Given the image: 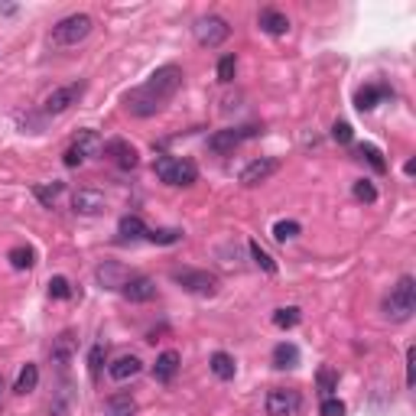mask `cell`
<instances>
[{
	"label": "cell",
	"instance_id": "f35d334b",
	"mask_svg": "<svg viewBox=\"0 0 416 416\" xmlns=\"http://www.w3.org/2000/svg\"><path fill=\"white\" fill-rule=\"evenodd\" d=\"M332 137L339 140V143H351V137H355V133H351V124L339 121L335 127H332Z\"/></svg>",
	"mask_w": 416,
	"mask_h": 416
},
{
	"label": "cell",
	"instance_id": "5b68a950",
	"mask_svg": "<svg viewBox=\"0 0 416 416\" xmlns=\"http://www.w3.org/2000/svg\"><path fill=\"white\" fill-rule=\"evenodd\" d=\"M173 280L182 286L185 293H195V296H215L218 293V277L208 273V270H173Z\"/></svg>",
	"mask_w": 416,
	"mask_h": 416
},
{
	"label": "cell",
	"instance_id": "d6986e66",
	"mask_svg": "<svg viewBox=\"0 0 416 416\" xmlns=\"http://www.w3.org/2000/svg\"><path fill=\"white\" fill-rule=\"evenodd\" d=\"M300 364V348L290 345V341H280L273 348V368H296Z\"/></svg>",
	"mask_w": 416,
	"mask_h": 416
},
{
	"label": "cell",
	"instance_id": "ba28073f",
	"mask_svg": "<svg viewBox=\"0 0 416 416\" xmlns=\"http://www.w3.org/2000/svg\"><path fill=\"white\" fill-rule=\"evenodd\" d=\"M85 94V82H72V85H62L55 88L53 94L46 98V114H65V111L72 108V104H78V98Z\"/></svg>",
	"mask_w": 416,
	"mask_h": 416
},
{
	"label": "cell",
	"instance_id": "8d00e7d4",
	"mask_svg": "<svg viewBox=\"0 0 416 416\" xmlns=\"http://www.w3.org/2000/svg\"><path fill=\"white\" fill-rule=\"evenodd\" d=\"M361 156H368V163H371V166H374L378 173L387 170V163H384V156H381L378 147H371V143H368V147H361Z\"/></svg>",
	"mask_w": 416,
	"mask_h": 416
},
{
	"label": "cell",
	"instance_id": "cb8c5ba5",
	"mask_svg": "<svg viewBox=\"0 0 416 416\" xmlns=\"http://www.w3.org/2000/svg\"><path fill=\"white\" fill-rule=\"evenodd\" d=\"M212 371H215V378L231 381V378H234V371H238V364H234L231 355H224V351H215V355H212Z\"/></svg>",
	"mask_w": 416,
	"mask_h": 416
},
{
	"label": "cell",
	"instance_id": "8992f818",
	"mask_svg": "<svg viewBox=\"0 0 416 416\" xmlns=\"http://www.w3.org/2000/svg\"><path fill=\"white\" fill-rule=\"evenodd\" d=\"M192 33H195V39H199V46L215 49V46H221L224 39L231 36V26H228L224 16H202V20H195Z\"/></svg>",
	"mask_w": 416,
	"mask_h": 416
},
{
	"label": "cell",
	"instance_id": "d4e9b609",
	"mask_svg": "<svg viewBox=\"0 0 416 416\" xmlns=\"http://www.w3.org/2000/svg\"><path fill=\"white\" fill-rule=\"evenodd\" d=\"M36 384H39V368H36V364H23V371H20V378H16L13 390L16 393H33V390H36Z\"/></svg>",
	"mask_w": 416,
	"mask_h": 416
},
{
	"label": "cell",
	"instance_id": "603a6c76",
	"mask_svg": "<svg viewBox=\"0 0 416 416\" xmlns=\"http://www.w3.org/2000/svg\"><path fill=\"white\" fill-rule=\"evenodd\" d=\"M117 234H121L124 241H137V238H147V228H143V221H140L137 215H127L117 224Z\"/></svg>",
	"mask_w": 416,
	"mask_h": 416
},
{
	"label": "cell",
	"instance_id": "6da1fadb",
	"mask_svg": "<svg viewBox=\"0 0 416 416\" xmlns=\"http://www.w3.org/2000/svg\"><path fill=\"white\" fill-rule=\"evenodd\" d=\"M179 88H182V69H179V65H163V69H156L153 75H150L147 85L133 88V92L124 98V104H127V111H131L133 117H153L166 108V101H170Z\"/></svg>",
	"mask_w": 416,
	"mask_h": 416
},
{
	"label": "cell",
	"instance_id": "836d02e7",
	"mask_svg": "<svg viewBox=\"0 0 416 416\" xmlns=\"http://www.w3.org/2000/svg\"><path fill=\"white\" fill-rule=\"evenodd\" d=\"M234 72H238V62H234V55H224L221 62H218V82H234Z\"/></svg>",
	"mask_w": 416,
	"mask_h": 416
},
{
	"label": "cell",
	"instance_id": "7c38bea8",
	"mask_svg": "<svg viewBox=\"0 0 416 416\" xmlns=\"http://www.w3.org/2000/svg\"><path fill=\"white\" fill-rule=\"evenodd\" d=\"M121 296L127 302H150L156 296V283L150 277H131L121 286Z\"/></svg>",
	"mask_w": 416,
	"mask_h": 416
},
{
	"label": "cell",
	"instance_id": "3957f363",
	"mask_svg": "<svg viewBox=\"0 0 416 416\" xmlns=\"http://www.w3.org/2000/svg\"><path fill=\"white\" fill-rule=\"evenodd\" d=\"M153 170L166 185H192L199 179V166L192 160H179V156H156Z\"/></svg>",
	"mask_w": 416,
	"mask_h": 416
},
{
	"label": "cell",
	"instance_id": "e575fe53",
	"mask_svg": "<svg viewBox=\"0 0 416 416\" xmlns=\"http://www.w3.org/2000/svg\"><path fill=\"white\" fill-rule=\"evenodd\" d=\"M319 387H322V393H332L335 390V384H339V374H335V371L332 368H319Z\"/></svg>",
	"mask_w": 416,
	"mask_h": 416
},
{
	"label": "cell",
	"instance_id": "f546056e",
	"mask_svg": "<svg viewBox=\"0 0 416 416\" xmlns=\"http://www.w3.org/2000/svg\"><path fill=\"white\" fill-rule=\"evenodd\" d=\"M7 261H10V267H16V270H30L33 267V251L30 247H13L7 254Z\"/></svg>",
	"mask_w": 416,
	"mask_h": 416
},
{
	"label": "cell",
	"instance_id": "ffe728a7",
	"mask_svg": "<svg viewBox=\"0 0 416 416\" xmlns=\"http://www.w3.org/2000/svg\"><path fill=\"white\" fill-rule=\"evenodd\" d=\"M72 147H75L78 153H82V156L88 160V156L101 153V137H98L94 131H78V137L72 140Z\"/></svg>",
	"mask_w": 416,
	"mask_h": 416
},
{
	"label": "cell",
	"instance_id": "7a4b0ae2",
	"mask_svg": "<svg viewBox=\"0 0 416 416\" xmlns=\"http://www.w3.org/2000/svg\"><path fill=\"white\" fill-rule=\"evenodd\" d=\"M416 312V283L413 277H400L397 286L390 290V296L384 300V316L390 322H407Z\"/></svg>",
	"mask_w": 416,
	"mask_h": 416
},
{
	"label": "cell",
	"instance_id": "d6a6232c",
	"mask_svg": "<svg viewBox=\"0 0 416 416\" xmlns=\"http://www.w3.org/2000/svg\"><path fill=\"white\" fill-rule=\"evenodd\" d=\"M302 228H300V221H277L273 224V238L277 241H290V238H296Z\"/></svg>",
	"mask_w": 416,
	"mask_h": 416
},
{
	"label": "cell",
	"instance_id": "9c48e42d",
	"mask_svg": "<svg viewBox=\"0 0 416 416\" xmlns=\"http://www.w3.org/2000/svg\"><path fill=\"white\" fill-rule=\"evenodd\" d=\"M267 413L270 416H296L300 413V393L290 387H273L267 393Z\"/></svg>",
	"mask_w": 416,
	"mask_h": 416
},
{
	"label": "cell",
	"instance_id": "d590c367",
	"mask_svg": "<svg viewBox=\"0 0 416 416\" xmlns=\"http://www.w3.org/2000/svg\"><path fill=\"white\" fill-rule=\"evenodd\" d=\"M319 413H322V416H345V403H341L339 397H325Z\"/></svg>",
	"mask_w": 416,
	"mask_h": 416
},
{
	"label": "cell",
	"instance_id": "484cf974",
	"mask_svg": "<svg viewBox=\"0 0 416 416\" xmlns=\"http://www.w3.org/2000/svg\"><path fill=\"white\" fill-rule=\"evenodd\" d=\"M300 319H302V312L296 306H283L273 312V325L277 329H293V325H300Z\"/></svg>",
	"mask_w": 416,
	"mask_h": 416
},
{
	"label": "cell",
	"instance_id": "e0dca14e",
	"mask_svg": "<svg viewBox=\"0 0 416 416\" xmlns=\"http://www.w3.org/2000/svg\"><path fill=\"white\" fill-rule=\"evenodd\" d=\"M176 371H179V351H163L160 358H156V364H153V378L156 381H173L176 378Z\"/></svg>",
	"mask_w": 416,
	"mask_h": 416
},
{
	"label": "cell",
	"instance_id": "8fae6325",
	"mask_svg": "<svg viewBox=\"0 0 416 416\" xmlns=\"http://www.w3.org/2000/svg\"><path fill=\"white\" fill-rule=\"evenodd\" d=\"M277 170H280V160H273V156H261V160L247 163L244 170H241V185H261V182H267Z\"/></svg>",
	"mask_w": 416,
	"mask_h": 416
},
{
	"label": "cell",
	"instance_id": "9a60e30c",
	"mask_svg": "<svg viewBox=\"0 0 416 416\" xmlns=\"http://www.w3.org/2000/svg\"><path fill=\"white\" fill-rule=\"evenodd\" d=\"M127 270L121 267V263H101L98 267V283L104 286V290H121L124 283H127Z\"/></svg>",
	"mask_w": 416,
	"mask_h": 416
},
{
	"label": "cell",
	"instance_id": "44dd1931",
	"mask_svg": "<svg viewBox=\"0 0 416 416\" xmlns=\"http://www.w3.org/2000/svg\"><path fill=\"white\" fill-rule=\"evenodd\" d=\"M137 413V400L131 393H114L108 397V416H133Z\"/></svg>",
	"mask_w": 416,
	"mask_h": 416
},
{
	"label": "cell",
	"instance_id": "277c9868",
	"mask_svg": "<svg viewBox=\"0 0 416 416\" xmlns=\"http://www.w3.org/2000/svg\"><path fill=\"white\" fill-rule=\"evenodd\" d=\"M92 16L88 13H72L65 16V20H59V23L53 26V43L55 46H78L82 39H88V33H92Z\"/></svg>",
	"mask_w": 416,
	"mask_h": 416
},
{
	"label": "cell",
	"instance_id": "7402d4cb",
	"mask_svg": "<svg viewBox=\"0 0 416 416\" xmlns=\"http://www.w3.org/2000/svg\"><path fill=\"white\" fill-rule=\"evenodd\" d=\"M387 88L384 85H368V88H361V92H358V111H374L378 108V101L381 98H387Z\"/></svg>",
	"mask_w": 416,
	"mask_h": 416
},
{
	"label": "cell",
	"instance_id": "ab89813d",
	"mask_svg": "<svg viewBox=\"0 0 416 416\" xmlns=\"http://www.w3.org/2000/svg\"><path fill=\"white\" fill-rule=\"evenodd\" d=\"M407 384H413V348L407 351Z\"/></svg>",
	"mask_w": 416,
	"mask_h": 416
},
{
	"label": "cell",
	"instance_id": "74e56055",
	"mask_svg": "<svg viewBox=\"0 0 416 416\" xmlns=\"http://www.w3.org/2000/svg\"><path fill=\"white\" fill-rule=\"evenodd\" d=\"M355 199H361V202H374V199H378V189H374L371 182H364V179H361V182H355Z\"/></svg>",
	"mask_w": 416,
	"mask_h": 416
},
{
	"label": "cell",
	"instance_id": "5bb4252c",
	"mask_svg": "<svg viewBox=\"0 0 416 416\" xmlns=\"http://www.w3.org/2000/svg\"><path fill=\"white\" fill-rule=\"evenodd\" d=\"M140 371H143V361H140L137 355H121V358H117V361H111L108 374H111V381H117V384H124V381L137 378Z\"/></svg>",
	"mask_w": 416,
	"mask_h": 416
},
{
	"label": "cell",
	"instance_id": "52a82bcc",
	"mask_svg": "<svg viewBox=\"0 0 416 416\" xmlns=\"http://www.w3.org/2000/svg\"><path fill=\"white\" fill-rule=\"evenodd\" d=\"M254 133H257V127H224V131H215L208 137V150L212 153H231L234 147H241Z\"/></svg>",
	"mask_w": 416,
	"mask_h": 416
},
{
	"label": "cell",
	"instance_id": "1f68e13d",
	"mask_svg": "<svg viewBox=\"0 0 416 416\" xmlns=\"http://www.w3.org/2000/svg\"><path fill=\"white\" fill-rule=\"evenodd\" d=\"M49 296H53V300H69V296H72V283L65 277H53V280H49Z\"/></svg>",
	"mask_w": 416,
	"mask_h": 416
},
{
	"label": "cell",
	"instance_id": "2e32d148",
	"mask_svg": "<svg viewBox=\"0 0 416 416\" xmlns=\"http://www.w3.org/2000/svg\"><path fill=\"white\" fill-rule=\"evenodd\" d=\"M75 348H78L75 332H62L59 339L53 341V364H69L72 355H75Z\"/></svg>",
	"mask_w": 416,
	"mask_h": 416
},
{
	"label": "cell",
	"instance_id": "30bf717a",
	"mask_svg": "<svg viewBox=\"0 0 416 416\" xmlns=\"http://www.w3.org/2000/svg\"><path fill=\"white\" fill-rule=\"evenodd\" d=\"M101 153L108 156V160L114 163L117 170H137V163H140L137 150H133L127 140H121V137L108 140V143H101Z\"/></svg>",
	"mask_w": 416,
	"mask_h": 416
},
{
	"label": "cell",
	"instance_id": "4316f807",
	"mask_svg": "<svg viewBox=\"0 0 416 416\" xmlns=\"http://www.w3.org/2000/svg\"><path fill=\"white\" fill-rule=\"evenodd\" d=\"M147 241L150 244H179L182 231L179 228H153V231H147Z\"/></svg>",
	"mask_w": 416,
	"mask_h": 416
},
{
	"label": "cell",
	"instance_id": "60d3db41",
	"mask_svg": "<svg viewBox=\"0 0 416 416\" xmlns=\"http://www.w3.org/2000/svg\"><path fill=\"white\" fill-rule=\"evenodd\" d=\"M0 393H4V378H0Z\"/></svg>",
	"mask_w": 416,
	"mask_h": 416
},
{
	"label": "cell",
	"instance_id": "ac0fdd59",
	"mask_svg": "<svg viewBox=\"0 0 416 416\" xmlns=\"http://www.w3.org/2000/svg\"><path fill=\"white\" fill-rule=\"evenodd\" d=\"M261 30H267L270 36H283V33L290 30V20H286V13H280V10H263Z\"/></svg>",
	"mask_w": 416,
	"mask_h": 416
},
{
	"label": "cell",
	"instance_id": "4dcf8cb0",
	"mask_svg": "<svg viewBox=\"0 0 416 416\" xmlns=\"http://www.w3.org/2000/svg\"><path fill=\"white\" fill-rule=\"evenodd\" d=\"M59 192H62V182H53V185H36V189H33V195H36V199L43 202V205H49V208L55 205Z\"/></svg>",
	"mask_w": 416,
	"mask_h": 416
},
{
	"label": "cell",
	"instance_id": "83f0119b",
	"mask_svg": "<svg viewBox=\"0 0 416 416\" xmlns=\"http://www.w3.org/2000/svg\"><path fill=\"white\" fill-rule=\"evenodd\" d=\"M104 355H108V345H104V341H98V345L88 351V374H92V381H98L101 364H104Z\"/></svg>",
	"mask_w": 416,
	"mask_h": 416
},
{
	"label": "cell",
	"instance_id": "4fadbf2b",
	"mask_svg": "<svg viewBox=\"0 0 416 416\" xmlns=\"http://www.w3.org/2000/svg\"><path fill=\"white\" fill-rule=\"evenodd\" d=\"M72 208H75L78 215H101V212L108 208V202H104L101 192H94V189H78V192L72 195Z\"/></svg>",
	"mask_w": 416,
	"mask_h": 416
},
{
	"label": "cell",
	"instance_id": "f1b7e54d",
	"mask_svg": "<svg viewBox=\"0 0 416 416\" xmlns=\"http://www.w3.org/2000/svg\"><path fill=\"white\" fill-rule=\"evenodd\" d=\"M247 247H251V257H254V263L263 270V273H277V263H273V257H270L267 251H263V247L257 244V241H251Z\"/></svg>",
	"mask_w": 416,
	"mask_h": 416
}]
</instances>
